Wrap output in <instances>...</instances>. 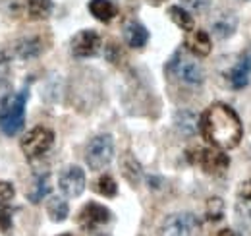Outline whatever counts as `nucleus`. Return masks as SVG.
<instances>
[{"mask_svg":"<svg viewBox=\"0 0 251 236\" xmlns=\"http://www.w3.org/2000/svg\"><path fill=\"white\" fill-rule=\"evenodd\" d=\"M203 138L213 146L222 151L234 149L240 146V140L244 136L242 120L236 115V111L224 103L211 105L199 122Z\"/></svg>","mask_w":251,"mask_h":236,"instance_id":"f257e3e1","label":"nucleus"},{"mask_svg":"<svg viewBox=\"0 0 251 236\" xmlns=\"http://www.w3.org/2000/svg\"><path fill=\"white\" fill-rule=\"evenodd\" d=\"M166 72L170 78L178 80L180 84L189 86V88H197L205 82V72L203 66L189 55L188 51H178L174 53V57L170 59Z\"/></svg>","mask_w":251,"mask_h":236,"instance_id":"f03ea898","label":"nucleus"},{"mask_svg":"<svg viewBox=\"0 0 251 236\" xmlns=\"http://www.w3.org/2000/svg\"><path fill=\"white\" fill-rule=\"evenodd\" d=\"M27 89L10 95L0 111V130L6 136H16L25 122V105H27Z\"/></svg>","mask_w":251,"mask_h":236,"instance_id":"7ed1b4c3","label":"nucleus"},{"mask_svg":"<svg viewBox=\"0 0 251 236\" xmlns=\"http://www.w3.org/2000/svg\"><path fill=\"white\" fill-rule=\"evenodd\" d=\"M114 157V140L110 134L95 136L85 149V163L91 171H102Z\"/></svg>","mask_w":251,"mask_h":236,"instance_id":"20e7f679","label":"nucleus"},{"mask_svg":"<svg viewBox=\"0 0 251 236\" xmlns=\"http://www.w3.org/2000/svg\"><path fill=\"white\" fill-rule=\"evenodd\" d=\"M52 144H54V134H52V130H49V128H45V126H35L31 128L24 138H22V151H24V155L33 161V159H37V157H41V155H45L49 149L52 148Z\"/></svg>","mask_w":251,"mask_h":236,"instance_id":"39448f33","label":"nucleus"},{"mask_svg":"<svg viewBox=\"0 0 251 236\" xmlns=\"http://www.w3.org/2000/svg\"><path fill=\"white\" fill-rule=\"evenodd\" d=\"M199 233V221L193 213H172L168 215L160 225L162 236H197Z\"/></svg>","mask_w":251,"mask_h":236,"instance_id":"423d86ee","label":"nucleus"},{"mask_svg":"<svg viewBox=\"0 0 251 236\" xmlns=\"http://www.w3.org/2000/svg\"><path fill=\"white\" fill-rule=\"evenodd\" d=\"M193 163H197L207 175H222L230 167V157L219 148L197 149Z\"/></svg>","mask_w":251,"mask_h":236,"instance_id":"0eeeda50","label":"nucleus"},{"mask_svg":"<svg viewBox=\"0 0 251 236\" xmlns=\"http://www.w3.org/2000/svg\"><path fill=\"white\" fill-rule=\"evenodd\" d=\"M58 188L66 198H79L85 190V173L77 165L66 167L58 177Z\"/></svg>","mask_w":251,"mask_h":236,"instance_id":"6e6552de","label":"nucleus"},{"mask_svg":"<svg viewBox=\"0 0 251 236\" xmlns=\"http://www.w3.org/2000/svg\"><path fill=\"white\" fill-rule=\"evenodd\" d=\"M110 219H112V213H110L108 207L91 202V204H87V206L79 211L77 223H79V227L83 231H89L91 233V231H97V229L104 227L106 223H110Z\"/></svg>","mask_w":251,"mask_h":236,"instance_id":"1a4fd4ad","label":"nucleus"},{"mask_svg":"<svg viewBox=\"0 0 251 236\" xmlns=\"http://www.w3.org/2000/svg\"><path fill=\"white\" fill-rule=\"evenodd\" d=\"M100 35L93 30H83L79 33L74 35L72 39V55L75 59H89V57H95L99 55L100 51Z\"/></svg>","mask_w":251,"mask_h":236,"instance_id":"9d476101","label":"nucleus"},{"mask_svg":"<svg viewBox=\"0 0 251 236\" xmlns=\"http://www.w3.org/2000/svg\"><path fill=\"white\" fill-rule=\"evenodd\" d=\"M209 26H211V31L217 39H220V41L230 39L238 30V16L232 10H219L211 18Z\"/></svg>","mask_w":251,"mask_h":236,"instance_id":"9b49d317","label":"nucleus"},{"mask_svg":"<svg viewBox=\"0 0 251 236\" xmlns=\"http://www.w3.org/2000/svg\"><path fill=\"white\" fill-rule=\"evenodd\" d=\"M250 76H251V47L246 49L240 55L238 62L228 72V82L232 84L234 89H244L248 86V82H250Z\"/></svg>","mask_w":251,"mask_h":236,"instance_id":"f8f14e48","label":"nucleus"},{"mask_svg":"<svg viewBox=\"0 0 251 236\" xmlns=\"http://www.w3.org/2000/svg\"><path fill=\"white\" fill-rule=\"evenodd\" d=\"M45 51V41L41 37H24L14 45V55L20 60H35Z\"/></svg>","mask_w":251,"mask_h":236,"instance_id":"ddd939ff","label":"nucleus"},{"mask_svg":"<svg viewBox=\"0 0 251 236\" xmlns=\"http://www.w3.org/2000/svg\"><path fill=\"white\" fill-rule=\"evenodd\" d=\"M186 49L193 57H207V55H211L213 45H211L209 33L203 30L189 31L188 35H186Z\"/></svg>","mask_w":251,"mask_h":236,"instance_id":"4468645a","label":"nucleus"},{"mask_svg":"<svg viewBox=\"0 0 251 236\" xmlns=\"http://www.w3.org/2000/svg\"><path fill=\"white\" fill-rule=\"evenodd\" d=\"M199 122H201V118L197 117L193 111H189V109L178 111L176 117H174V126H176V130H178L184 138H191V136L197 134Z\"/></svg>","mask_w":251,"mask_h":236,"instance_id":"2eb2a0df","label":"nucleus"},{"mask_svg":"<svg viewBox=\"0 0 251 236\" xmlns=\"http://www.w3.org/2000/svg\"><path fill=\"white\" fill-rule=\"evenodd\" d=\"M124 41L131 49H141L149 41V31L145 30L139 22H129L124 26Z\"/></svg>","mask_w":251,"mask_h":236,"instance_id":"dca6fc26","label":"nucleus"},{"mask_svg":"<svg viewBox=\"0 0 251 236\" xmlns=\"http://www.w3.org/2000/svg\"><path fill=\"white\" fill-rule=\"evenodd\" d=\"M89 12L99 22L108 24V22H112L116 18L118 8H116V4L112 0H91L89 2Z\"/></svg>","mask_w":251,"mask_h":236,"instance_id":"f3484780","label":"nucleus"},{"mask_svg":"<svg viewBox=\"0 0 251 236\" xmlns=\"http://www.w3.org/2000/svg\"><path fill=\"white\" fill-rule=\"evenodd\" d=\"M120 169H122V175H124V178L129 184L137 186V184L141 182V178H143V169H141L139 161H137L131 153H126L124 157H122Z\"/></svg>","mask_w":251,"mask_h":236,"instance_id":"a211bd4d","label":"nucleus"},{"mask_svg":"<svg viewBox=\"0 0 251 236\" xmlns=\"http://www.w3.org/2000/svg\"><path fill=\"white\" fill-rule=\"evenodd\" d=\"M52 186H50V178L49 175H39V177L33 180L31 190L27 192V200L31 204H39L41 200H45L49 194H50Z\"/></svg>","mask_w":251,"mask_h":236,"instance_id":"6ab92c4d","label":"nucleus"},{"mask_svg":"<svg viewBox=\"0 0 251 236\" xmlns=\"http://www.w3.org/2000/svg\"><path fill=\"white\" fill-rule=\"evenodd\" d=\"M168 16H170V20L180 28V30L184 31H193V26H195V22H193V16L189 14L186 8H182V6H170L168 8Z\"/></svg>","mask_w":251,"mask_h":236,"instance_id":"aec40b11","label":"nucleus"},{"mask_svg":"<svg viewBox=\"0 0 251 236\" xmlns=\"http://www.w3.org/2000/svg\"><path fill=\"white\" fill-rule=\"evenodd\" d=\"M238 211L251 223V178L240 184V190H238Z\"/></svg>","mask_w":251,"mask_h":236,"instance_id":"412c9836","label":"nucleus"},{"mask_svg":"<svg viewBox=\"0 0 251 236\" xmlns=\"http://www.w3.org/2000/svg\"><path fill=\"white\" fill-rule=\"evenodd\" d=\"M47 211H49L50 221L62 223V221H66V217H68V213H70V206H68V202H64L62 198H56V196H54V198L49 200Z\"/></svg>","mask_w":251,"mask_h":236,"instance_id":"4be33fe9","label":"nucleus"},{"mask_svg":"<svg viewBox=\"0 0 251 236\" xmlns=\"http://www.w3.org/2000/svg\"><path fill=\"white\" fill-rule=\"evenodd\" d=\"M52 12L50 0H27V14L31 20H47Z\"/></svg>","mask_w":251,"mask_h":236,"instance_id":"5701e85b","label":"nucleus"},{"mask_svg":"<svg viewBox=\"0 0 251 236\" xmlns=\"http://www.w3.org/2000/svg\"><path fill=\"white\" fill-rule=\"evenodd\" d=\"M95 190H97L100 196H104V198H114V196L118 194L116 180H114L112 177H108V175H102V177L97 180Z\"/></svg>","mask_w":251,"mask_h":236,"instance_id":"b1692460","label":"nucleus"},{"mask_svg":"<svg viewBox=\"0 0 251 236\" xmlns=\"http://www.w3.org/2000/svg\"><path fill=\"white\" fill-rule=\"evenodd\" d=\"M205 217L209 221H220L224 217V202L220 198H209L205 206Z\"/></svg>","mask_w":251,"mask_h":236,"instance_id":"393cba45","label":"nucleus"},{"mask_svg":"<svg viewBox=\"0 0 251 236\" xmlns=\"http://www.w3.org/2000/svg\"><path fill=\"white\" fill-rule=\"evenodd\" d=\"M14 196H16V190L12 182H0V206H10Z\"/></svg>","mask_w":251,"mask_h":236,"instance_id":"a878e982","label":"nucleus"},{"mask_svg":"<svg viewBox=\"0 0 251 236\" xmlns=\"http://www.w3.org/2000/svg\"><path fill=\"white\" fill-rule=\"evenodd\" d=\"M12 229V211L8 206H0V231L2 233H10Z\"/></svg>","mask_w":251,"mask_h":236,"instance_id":"bb28decb","label":"nucleus"},{"mask_svg":"<svg viewBox=\"0 0 251 236\" xmlns=\"http://www.w3.org/2000/svg\"><path fill=\"white\" fill-rule=\"evenodd\" d=\"M182 2L191 12H205L209 8V4H211V0H182Z\"/></svg>","mask_w":251,"mask_h":236,"instance_id":"cd10ccee","label":"nucleus"},{"mask_svg":"<svg viewBox=\"0 0 251 236\" xmlns=\"http://www.w3.org/2000/svg\"><path fill=\"white\" fill-rule=\"evenodd\" d=\"M10 95H12V93H10V84L4 80V76H0V111H2V107H4V103L8 101Z\"/></svg>","mask_w":251,"mask_h":236,"instance_id":"c85d7f7f","label":"nucleus"},{"mask_svg":"<svg viewBox=\"0 0 251 236\" xmlns=\"http://www.w3.org/2000/svg\"><path fill=\"white\" fill-rule=\"evenodd\" d=\"M106 59L110 60L112 64H118V59H122V53H120V47L110 43L108 49H106Z\"/></svg>","mask_w":251,"mask_h":236,"instance_id":"c756f323","label":"nucleus"},{"mask_svg":"<svg viewBox=\"0 0 251 236\" xmlns=\"http://www.w3.org/2000/svg\"><path fill=\"white\" fill-rule=\"evenodd\" d=\"M219 236H242L240 233H236V231H232V229H224V231H220Z\"/></svg>","mask_w":251,"mask_h":236,"instance_id":"7c9ffc66","label":"nucleus"},{"mask_svg":"<svg viewBox=\"0 0 251 236\" xmlns=\"http://www.w3.org/2000/svg\"><path fill=\"white\" fill-rule=\"evenodd\" d=\"M149 2H153V4H160V2H164V0H149Z\"/></svg>","mask_w":251,"mask_h":236,"instance_id":"2f4dec72","label":"nucleus"},{"mask_svg":"<svg viewBox=\"0 0 251 236\" xmlns=\"http://www.w3.org/2000/svg\"><path fill=\"white\" fill-rule=\"evenodd\" d=\"M62 236H70V235H62Z\"/></svg>","mask_w":251,"mask_h":236,"instance_id":"473e14b6","label":"nucleus"}]
</instances>
